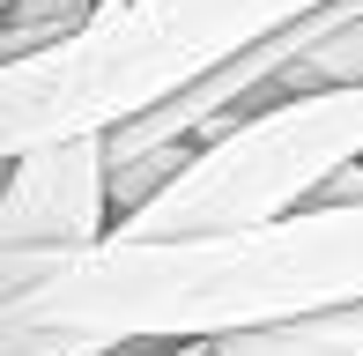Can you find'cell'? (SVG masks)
<instances>
[{
	"label": "cell",
	"instance_id": "obj_2",
	"mask_svg": "<svg viewBox=\"0 0 363 356\" xmlns=\"http://www.w3.org/2000/svg\"><path fill=\"white\" fill-rule=\"evenodd\" d=\"M311 8L319 0H104L74 38L0 60V164L141 119Z\"/></svg>",
	"mask_w": 363,
	"mask_h": 356
},
{
	"label": "cell",
	"instance_id": "obj_4",
	"mask_svg": "<svg viewBox=\"0 0 363 356\" xmlns=\"http://www.w3.org/2000/svg\"><path fill=\"white\" fill-rule=\"evenodd\" d=\"M104 134H67L0 164V260L8 252H89L111 238Z\"/></svg>",
	"mask_w": 363,
	"mask_h": 356
},
{
	"label": "cell",
	"instance_id": "obj_7",
	"mask_svg": "<svg viewBox=\"0 0 363 356\" xmlns=\"http://www.w3.org/2000/svg\"><path fill=\"white\" fill-rule=\"evenodd\" d=\"M0 8H8V0H0Z\"/></svg>",
	"mask_w": 363,
	"mask_h": 356
},
{
	"label": "cell",
	"instance_id": "obj_6",
	"mask_svg": "<svg viewBox=\"0 0 363 356\" xmlns=\"http://www.w3.org/2000/svg\"><path fill=\"white\" fill-rule=\"evenodd\" d=\"M141 356H201V342H163V349H141Z\"/></svg>",
	"mask_w": 363,
	"mask_h": 356
},
{
	"label": "cell",
	"instance_id": "obj_3",
	"mask_svg": "<svg viewBox=\"0 0 363 356\" xmlns=\"http://www.w3.org/2000/svg\"><path fill=\"white\" fill-rule=\"evenodd\" d=\"M363 164V89H311L259 104L245 119L193 141V156L111 223V238H178V230H230L267 223L319 201L334 171Z\"/></svg>",
	"mask_w": 363,
	"mask_h": 356
},
{
	"label": "cell",
	"instance_id": "obj_5",
	"mask_svg": "<svg viewBox=\"0 0 363 356\" xmlns=\"http://www.w3.org/2000/svg\"><path fill=\"white\" fill-rule=\"evenodd\" d=\"M201 356H349L334 342H319L311 319H289V327H252V334H216L201 342Z\"/></svg>",
	"mask_w": 363,
	"mask_h": 356
},
{
	"label": "cell",
	"instance_id": "obj_1",
	"mask_svg": "<svg viewBox=\"0 0 363 356\" xmlns=\"http://www.w3.org/2000/svg\"><path fill=\"white\" fill-rule=\"evenodd\" d=\"M363 304V201L0 260V356H141Z\"/></svg>",
	"mask_w": 363,
	"mask_h": 356
}]
</instances>
